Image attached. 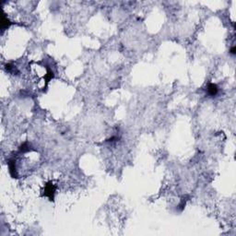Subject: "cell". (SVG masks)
Returning <instances> with one entry per match:
<instances>
[{"instance_id": "1", "label": "cell", "mask_w": 236, "mask_h": 236, "mask_svg": "<svg viewBox=\"0 0 236 236\" xmlns=\"http://www.w3.org/2000/svg\"><path fill=\"white\" fill-rule=\"evenodd\" d=\"M55 193V186L52 183H47L45 188V196H48L51 200L54 199V196Z\"/></svg>"}, {"instance_id": "2", "label": "cell", "mask_w": 236, "mask_h": 236, "mask_svg": "<svg viewBox=\"0 0 236 236\" xmlns=\"http://www.w3.org/2000/svg\"><path fill=\"white\" fill-rule=\"evenodd\" d=\"M208 91L209 95L215 96L218 93V87H217L216 84H209L208 87Z\"/></svg>"}, {"instance_id": "3", "label": "cell", "mask_w": 236, "mask_h": 236, "mask_svg": "<svg viewBox=\"0 0 236 236\" xmlns=\"http://www.w3.org/2000/svg\"><path fill=\"white\" fill-rule=\"evenodd\" d=\"M231 53L233 54V55H235V46H233V47L231 49Z\"/></svg>"}]
</instances>
